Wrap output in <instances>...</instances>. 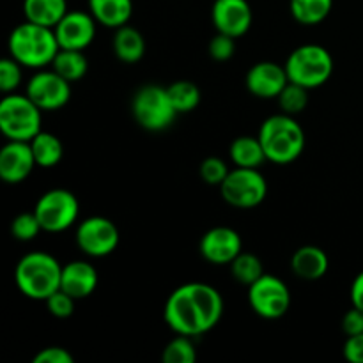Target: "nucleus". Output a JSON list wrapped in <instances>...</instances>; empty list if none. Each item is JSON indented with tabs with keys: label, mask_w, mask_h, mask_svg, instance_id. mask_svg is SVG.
I'll list each match as a JSON object with an SVG mask.
<instances>
[{
	"label": "nucleus",
	"mask_w": 363,
	"mask_h": 363,
	"mask_svg": "<svg viewBox=\"0 0 363 363\" xmlns=\"http://www.w3.org/2000/svg\"><path fill=\"white\" fill-rule=\"evenodd\" d=\"M222 315V294L204 282L179 286L170 293L163 307V321L176 335H204L218 325Z\"/></svg>",
	"instance_id": "f257e3e1"
},
{
	"label": "nucleus",
	"mask_w": 363,
	"mask_h": 363,
	"mask_svg": "<svg viewBox=\"0 0 363 363\" xmlns=\"http://www.w3.org/2000/svg\"><path fill=\"white\" fill-rule=\"evenodd\" d=\"M268 162L275 165H289L303 152L307 138L301 124L289 113H275L262 121L257 133Z\"/></svg>",
	"instance_id": "f03ea898"
},
{
	"label": "nucleus",
	"mask_w": 363,
	"mask_h": 363,
	"mask_svg": "<svg viewBox=\"0 0 363 363\" xmlns=\"http://www.w3.org/2000/svg\"><path fill=\"white\" fill-rule=\"evenodd\" d=\"M7 50L9 55L23 67L43 69L52 66L60 46L53 28L25 20L23 23L16 25L9 34Z\"/></svg>",
	"instance_id": "7ed1b4c3"
},
{
	"label": "nucleus",
	"mask_w": 363,
	"mask_h": 363,
	"mask_svg": "<svg viewBox=\"0 0 363 363\" xmlns=\"http://www.w3.org/2000/svg\"><path fill=\"white\" fill-rule=\"evenodd\" d=\"M62 264L46 252H28L14 268V284L28 300L46 301L60 289Z\"/></svg>",
	"instance_id": "20e7f679"
},
{
	"label": "nucleus",
	"mask_w": 363,
	"mask_h": 363,
	"mask_svg": "<svg viewBox=\"0 0 363 363\" xmlns=\"http://www.w3.org/2000/svg\"><path fill=\"white\" fill-rule=\"evenodd\" d=\"M286 73L289 82L303 85L308 91L323 87L333 74V57L328 48L315 43H307L294 48L287 55Z\"/></svg>",
	"instance_id": "39448f33"
},
{
	"label": "nucleus",
	"mask_w": 363,
	"mask_h": 363,
	"mask_svg": "<svg viewBox=\"0 0 363 363\" xmlns=\"http://www.w3.org/2000/svg\"><path fill=\"white\" fill-rule=\"evenodd\" d=\"M43 110L27 94H6L0 101V131L7 140L30 142L43 130Z\"/></svg>",
	"instance_id": "423d86ee"
},
{
	"label": "nucleus",
	"mask_w": 363,
	"mask_h": 363,
	"mask_svg": "<svg viewBox=\"0 0 363 363\" xmlns=\"http://www.w3.org/2000/svg\"><path fill=\"white\" fill-rule=\"evenodd\" d=\"M131 113L135 123L145 131H165L179 116L174 108L167 87L156 84L142 85L131 99Z\"/></svg>",
	"instance_id": "0eeeda50"
},
{
	"label": "nucleus",
	"mask_w": 363,
	"mask_h": 363,
	"mask_svg": "<svg viewBox=\"0 0 363 363\" xmlns=\"http://www.w3.org/2000/svg\"><path fill=\"white\" fill-rule=\"evenodd\" d=\"M34 213L45 233H64L77 223L80 215V202L71 190L53 188L38 199Z\"/></svg>",
	"instance_id": "6e6552de"
},
{
	"label": "nucleus",
	"mask_w": 363,
	"mask_h": 363,
	"mask_svg": "<svg viewBox=\"0 0 363 363\" xmlns=\"http://www.w3.org/2000/svg\"><path fill=\"white\" fill-rule=\"evenodd\" d=\"M220 195L233 208L254 209L264 202L268 183L259 169L234 167L220 184Z\"/></svg>",
	"instance_id": "1a4fd4ad"
},
{
	"label": "nucleus",
	"mask_w": 363,
	"mask_h": 363,
	"mask_svg": "<svg viewBox=\"0 0 363 363\" xmlns=\"http://www.w3.org/2000/svg\"><path fill=\"white\" fill-rule=\"evenodd\" d=\"M248 305L262 319H280L291 307V291L282 279L264 273L248 286Z\"/></svg>",
	"instance_id": "9d476101"
},
{
	"label": "nucleus",
	"mask_w": 363,
	"mask_h": 363,
	"mask_svg": "<svg viewBox=\"0 0 363 363\" xmlns=\"http://www.w3.org/2000/svg\"><path fill=\"white\" fill-rule=\"evenodd\" d=\"M77 247L94 259L106 257L119 247L121 234L116 223L105 216H89L82 220L74 233Z\"/></svg>",
	"instance_id": "9b49d317"
},
{
	"label": "nucleus",
	"mask_w": 363,
	"mask_h": 363,
	"mask_svg": "<svg viewBox=\"0 0 363 363\" xmlns=\"http://www.w3.org/2000/svg\"><path fill=\"white\" fill-rule=\"evenodd\" d=\"M25 94L43 110L57 112L64 108L71 99V84L60 77L55 69H38L28 80Z\"/></svg>",
	"instance_id": "f8f14e48"
},
{
	"label": "nucleus",
	"mask_w": 363,
	"mask_h": 363,
	"mask_svg": "<svg viewBox=\"0 0 363 363\" xmlns=\"http://www.w3.org/2000/svg\"><path fill=\"white\" fill-rule=\"evenodd\" d=\"M199 252L204 261L216 266H225L243 252V240L233 227H213L199 241Z\"/></svg>",
	"instance_id": "ddd939ff"
},
{
	"label": "nucleus",
	"mask_w": 363,
	"mask_h": 363,
	"mask_svg": "<svg viewBox=\"0 0 363 363\" xmlns=\"http://www.w3.org/2000/svg\"><path fill=\"white\" fill-rule=\"evenodd\" d=\"M98 21L91 13L73 9L53 27L59 46L64 50H87L96 38Z\"/></svg>",
	"instance_id": "4468645a"
},
{
	"label": "nucleus",
	"mask_w": 363,
	"mask_h": 363,
	"mask_svg": "<svg viewBox=\"0 0 363 363\" xmlns=\"http://www.w3.org/2000/svg\"><path fill=\"white\" fill-rule=\"evenodd\" d=\"M211 21L216 32L238 39L250 30L254 11L248 0H215L211 6Z\"/></svg>",
	"instance_id": "2eb2a0df"
},
{
	"label": "nucleus",
	"mask_w": 363,
	"mask_h": 363,
	"mask_svg": "<svg viewBox=\"0 0 363 363\" xmlns=\"http://www.w3.org/2000/svg\"><path fill=\"white\" fill-rule=\"evenodd\" d=\"M245 84H247V91L255 98L277 99L284 87L289 84V77L282 64L273 62V60H261L248 69Z\"/></svg>",
	"instance_id": "dca6fc26"
},
{
	"label": "nucleus",
	"mask_w": 363,
	"mask_h": 363,
	"mask_svg": "<svg viewBox=\"0 0 363 363\" xmlns=\"http://www.w3.org/2000/svg\"><path fill=\"white\" fill-rule=\"evenodd\" d=\"M30 142L7 140L0 149V179L7 184H20L35 169Z\"/></svg>",
	"instance_id": "f3484780"
},
{
	"label": "nucleus",
	"mask_w": 363,
	"mask_h": 363,
	"mask_svg": "<svg viewBox=\"0 0 363 363\" xmlns=\"http://www.w3.org/2000/svg\"><path fill=\"white\" fill-rule=\"evenodd\" d=\"M99 284L98 269L87 261H71L62 266L60 289L66 291L74 300L89 298Z\"/></svg>",
	"instance_id": "a211bd4d"
},
{
	"label": "nucleus",
	"mask_w": 363,
	"mask_h": 363,
	"mask_svg": "<svg viewBox=\"0 0 363 363\" xmlns=\"http://www.w3.org/2000/svg\"><path fill=\"white\" fill-rule=\"evenodd\" d=\"M328 255L321 247H315V245H303L291 257V269L298 279L305 282L321 280L328 273Z\"/></svg>",
	"instance_id": "6ab92c4d"
},
{
	"label": "nucleus",
	"mask_w": 363,
	"mask_h": 363,
	"mask_svg": "<svg viewBox=\"0 0 363 363\" xmlns=\"http://www.w3.org/2000/svg\"><path fill=\"white\" fill-rule=\"evenodd\" d=\"M87 4L96 21L113 30L130 23L133 16V0H87Z\"/></svg>",
	"instance_id": "aec40b11"
},
{
	"label": "nucleus",
	"mask_w": 363,
	"mask_h": 363,
	"mask_svg": "<svg viewBox=\"0 0 363 363\" xmlns=\"http://www.w3.org/2000/svg\"><path fill=\"white\" fill-rule=\"evenodd\" d=\"M112 48L121 62L135 64L145 55V38L138 28L131 27L130 23L123 25V27L116 28Z\"/></svg>",
	"instance_id": "412c9836"
},
{
	"label": "nucleus",
	"mask_w": 363,
	"mask_h": 363,
	"mask_svg": "<svg viewBox=\"0 0 363 363\" xmlns=\"http://www.w3.org/2000/svg\"><path fill=\"white\" fill-rule=\"evenodd\" d=\"M23 16L27 21L53 28L67 13V0H23Z\"/></svg>",
	"instance_id": "4be33fe9"
},
{
	"label": "nucleus",
	"mask_w": 363,
	"mask_h": 363,
	"mask_svg": "<svg viewBox=\"0 0 363 363\" xmlns=\"http://www.w3.org/2000/svg\"><path fill=\"white\" fill-rule=\"evenodd\" d=\"M229 158L234 167H243V169H261L262 163L268 162L259 137L252 135H241L234 138L229 147Z\"/></svg>",
	"instance_id": "5701e85b"
},
{
	"label": "nucleus",
	"mask_w": 363,
	"mask_h": 363,
	"mask_svg": "<svg viewBox=\"0 0 363 363\" xmlns=\"http://www.w3.org/2000/svg\"><path fill=\"white\" fill-rule=\"evenodd\" d=\"M32 155H34L35 165L41 169H53L60 163L64 156V145L57 135L41 130L30 140Z\"/></svg>",
	"instance_id": "b1692460"
},
{
	"label": "nucleus",
	"mask_w": 363,
	"mask_h": 363,
	"mask_svg": "<svg viewBox=\"0 0 363 363\" xmlns=\"http://www.w3.org/2000/svg\"><path fill=\"white\" fill-rule=\"evenodd\" d=\"M50 67L55 69L62 78H66L69 84H74V82H80L87 74L89 59L85 57L84 50L60 48Z\"/></svg>",
	"instance_id": "393cba45"
},
{
	"label": "nucleus",
	"mask_w": 363,
	"mask_h": 363,
	"mask_svg": "<svg viewBox=\"0 0 363 363\" xmlns=\"http://www.w3.org/2000/svg\"><path fill=\"white\" fill-rule=\"evenodd\" d=\"M333 9V0H289V11L294 21L305 27L323 23Z\"/></svg>",
	"instance_id": "a878e982"
},
{
	"label": "nucleus",
	"mask_w": 363,
	"mask_h": 363,
	"mask_svg": "<svg viewBox=\"0 0 363 363\" xmlns=\"http://www.w3.org/2000/svg\"><path fill=\"white\" fill-rule=\"evenodd\" d=\"M170 96V101H172L174 108L177 110V113H190L201 105L202 92L199 89L197 84H194L191 80H176L167 87Z\"/></svg>",
	"instance_id": "bb28decb"
},
{
	"label": "nucleus",
	"mask_w": 363,
	"mask_h": 363,
	"mask_svg": "<svg viewBox=\"0 0 363 363\" xmlns=\"http://www.w3.org/2000/svg\"><path fill=\"white\" fill-rule=\"evenodd\" d=\"M229 266L233 279L241 286H252L255 280L264 275L262 261L255 254H250V252H241Z\"/></svg>",
	"instance_id": "cd10ccee"
},
{
	"label": "nucleus",
	"mask_w": 363,
	"mask_h": 363,
	"mask_svg": "<svg viewBox=\"0 0 363 363\" xmlns=\"http://www.w3.org/2000/svg\"><path fill=\"white\" fill-rule=\"evenodd\" d=\"M277 101H279L280 110H282L284 113L298 116V113H301L308 106L311 96H308L307 87L289 82V84L284 87V91L279 94Z\"/></svg>",
	"instance_id": "c85d7f7f"
},
{
	"label": "nucleus",
	"mask_w": 363,
	"mask_h": 363,
	"mask_svg": "<svg viewBox=\"0 0 363 363\" xmlns=\"http://www.w3.org/2000/svg\"><path fill=\"white\" fill-rule=\"evenodd\" d=\"M194 337L177 335L163 347L162 360L163 363H195L197 360V350H195Z\"/></svg>",
	"instance_id": "c756f323"
},
{
	"label": "nucleus",
	"mask_w": 363,
	"mask_h": 363,
	"mask_svg": "<svg viewBox=\"0 0 363 363\" xmlns=\"http://www.w3.org/2000/svg\"><path fill=\"white\" fill-rule=\"evenodd\" d=\"M41 230L43 227L34 211L20 213V215L14 216L13 222H11V234H13L14 240L23 241V243L35 240Z\"/></svg>",
	"instance_id": "7c9ffc66"
},
{
	"label": "nucleus",
	"mask_w": 363,
	"mask_h": 363,
	"mask_svg": "<svg viewBox=\"0 0 363 363\" xmlns=\"http://www.w3.org/2000/svg\"><path fill=\"white\" fill-rule=\"evenodd\" d=\"M21 64L14 60L13 57H4L0 60V91L4 94H11L20 87L21 80H23V71H21Z\"/></svg>",
	"instance_id": "2f4dec72"
},
{
	"label": "nucleus",
	"mask_w": 363,
	"mask_h": 363,
	"mask_svg": "<svg viewBox=\"0 0 363 363\" xmlns=\"http://www.w3.org/2000/svg\"><path fill=\"white\" fill-rule=\"evenodd\" d=\"M229 172L230 169L227 162L218 158V156H208L206 160H202L201 167H199V174H201L202 181L209 186H220Z\"/></svg>",
	"instance_id": "473e14b6"
},
{
	"label": "nucleus",
	"mask_w": 363,
	"mask_h": 363,
	"mask_svg": "<svg viewBox=\"0 0 363 363\" xmlns=\"http://www.w3.org/2000/svg\"><path fill=\"white\" fill-rule=\"evenodd\" d=\"M209 57L218 62H225L230 60L236 53V38H230V35L222 34V32H216L215 38H211L208 45Z\"/></svg>",
	"instance_id": "72a5a7b5"
},
{
	"label": "nucleus",
	"mask_w": 363,
	"mask_h": 363,
	"mask_svg": "<svg viewBox=\"0 0 363 363\" xmlns=\"http://www.w3.org/2000/svg\"><path fill=\"white\" fill-rule=\"evenodd\" d=\"M74 298L69 296L66 291L59 289L46 300V308L50 314L57 319H67L73 315L74 312Z\"/></svg>",
	"instance_id": "f704fd0d"
},
{
	"label": "nucleus",
	"mask_w": 363,
	"mask_h": 363,
	"mask_svg": "<svg viewBox=\"0 0 363 363\" xmlns=\"http://www.w3.org/2000/svg\"><path fill=\"white\" fill-rule=\"evenodd\" d=\"M32 363H74V358L66 347L48 346L35 353Z\"/></svg>",
	"instance_id": "c9c22d12"
},
{
	"label": "nucleus",
	"mask_w": 363,
	"mask_h": 363,
	"mask_svg": "<svg viewBox=\"0 0 363 363\" xmlns=\"http://www.w3.org/2000/svg\"><path fill=\"white\" fill-rule=\"evenodd\" d=\"M342 332L346 337L363 333V311L358 307H351L342 318Z\"/></svg>",
	"instance_id": "e433bc0d"
},
{
	"label": "nucleus",
	"mask_w": 363,
	"mask_h": 363,
	"mask_svg": "<svg viewBox=\"0 0 363 363\" xmlns=\"http://www.w3.org/2000/svg\"><path fill=\"white\" fill-rule=\"evenodd\" d=\"M342 353L350 363H363V333L346 337Z\"/></svg>",
	"instance_id": "4c0bfd02"
},
{
	"label": "nucleus",
	"mask_w": 363,
	"mask_h": 363,
	"mask_svg": "<svg viewBox=\"0 0 363 363\" xmlns=\"http://www.w3.org/2000/svg\"><path fill=\"white\" fill-rule=\"evenodd\" d=\"M350 296H351V303H353V307H358L363 311V272H360L357 277H354L353 284H351Z\"/></svg>",
	"instance_id": "58836bf2"
}]
</instances>
